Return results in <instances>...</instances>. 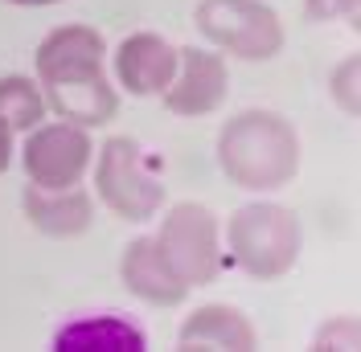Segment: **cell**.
Segmentation results:
<instances>
[{"label": "cell", "mask_w": 361, "mask_h": 352, "mask_svg": "<svg viewBox=\"0 0 361 352\" xmlns=\"http://www.w3.org/2000/svg\"><path fill=\"white\" fill-rule=\"evenodd\" d=\"M37 74L42 82H74V78H99L103 74V37L87 25L54 29L37 45Z\"/></svg>", "instance_id": "ba28073f"}, {"label": "cell", "mask_w": 361, "mask_h": 352, "mask_svg": "<svg viewBox=\"0 0 361 352\" xmlns=\"http://www.w3.org/2000/svg\"><path fill=\"white\" fill-rule=\"evenodd\" d=\"M29 221L45 234H78L90 221V201L78 189H29L25 193Z\"/></svg>", "instance_id": "5bb4252c"}, {"label": "cell", "mask_w": 361, "mask_h": 352, "mask_svg": "<svg viewBox=\"0 0 361 352\" xmlns=\"http://www.w3.org/2000/svg\"><path fill=\"white\" fill-rule=\"evenodd\" d=\"M62 352H140L144 348V332L119 320V315H90V320H78V324H66L54 340Z\"/></svg>", "instance_id": "7c38bea8"}, {"label": "cell", "mask_w": 361, "mask_h": 352, "mask_svg": "<svg viewBox=\"0 0 361 352\" xmlns=\"http://www.w3.org/2000/svg\"><path fill=\"white\" fill-rule=\"evenodd\" d=\"M17 4H54V0H17Z\"/></svg>", "instance_id": "d6986e66"}, {"label": "cell", "mask_w": 361, "mask_h": 352, "mask_svg": "<svg viewBox=\"0 0 361 352\" xmlns=\"http://www.w3.org/2000/svg\"><path fill=\"white\" fill-rule=\"evenodd\" d=\"M353 74H357V62L349 58V62L341 66V74H337V78H333V82H337V94H341V103H345V107H349V111L357 107V94H353Z\"/></svg>", "instance_id": "e0dca14e"}, {"label": "cell", "mask_w": 361, "mask_h": 352, "mask_svg": "<svg viewBox=\"0 0 361 352\" xmlns=\"http://www.w3.org/2000/svg\"><path fill=\"white\" fill-rule=\"evenodd\" d=\"M8 160H13V127L0 119V172L8 168Z\"/></svg>", "instance_id": "ac0fdd59"}, {"label": "cell", "mask_w": 361, "mask_h": 352, "mask_svg": "<svg viewBox=\"0 0 361 352\" xmlns=\"http://www.w3.org/2000/svg\"><path fill=\"white\" fill-rule=\"evenodd\" d=\"M197 29H202V37H209L214 45H222L234 58H247V62L275 58L283 45L279 17L259 0H202Z\"/></svg>", "instance_id": "277c9868"}, {"label": "cell", "mask_w": 361, "mask_h": 352, "mask_svg": "<svg viewBox=\"0 0 361 352\" xmlns=\"http://www.w3.org/2000/svg\"><path fill=\"white\" fill-rule=\"evenodd\" d=\"M115 74L132 94H160L177 74V49L157 33H135L119 45Z\"/></svg>", "instance_id": "9c48e42d"}, {"label": "cell", "mask_w": 361, "mask_h": 352, "mask_svg": "<svg viewBox=\"0 0 361 352\" xmlns=\"http://www.w3.org/2000/svg\"><path fill=\"white\" fill-rule=\"evenodd\" d=\"M226 99V62L202 49H177V74L164 87L173 115H205Z\"/></svg>", "instance_id": "52a82bcc"}, {"label": "cell", "mask_w": 361, "mask_h": 352, "mask_svg": "<svg viewBox=\"0 0 361 352\" xmlns=\"http://www.w3.org/2000/svg\"><path fill=\"white\" fill-rule=\"evenodd\" d=\"M94 184H99V197L111 205L123 221H148L164 201L160 180L140 160V148L132 139H107L103 156H99V168H94Z\"/></svg>", "instance_id": "5b68a950"}, {"label": "cell", "mask_w": 361, "mask_h": 352, "mask_svg": "<svg viewBox=\"0 0 361 352\" xmlns=\"http://www.w3.org/2000/svg\"><path fill=\"white\" fill-rule=\"evenodd\" d=\"M90 152L94 148L78 123H45L25 139V172L37 189H74Z\"/></svg>", "instance_id": "8992f818"}, {"label": "cell", "mask_w": 361, "mask_h": 352, "mask_svg": "<svg viewBox=\"0 0 361 352\" xmlns=\"http://www.w3.org/2000/svg\"><path fill=\"white\" fill-rule=\"evenodd\" d=\"M152 242L160 263L169 266V275L185 291L218 275V225H214V213L202 205H189V201L173 205Z\"/></svg>", "instance_id": "3957f363"}, {"label": "cell", "mask_w": 361, "mask_h": 352, "mask_svg": "<svg viewBox=\"0 0 361 352\" xmlns=\"http://www.w3.org/2000/svg\"><path fill=\"white\" fill-rule=\"evenodd\" d=\"M123 283L132 295L148 299V303H180L185 287L169 275V266L160 263L157 242L152 238H135L123 254Z\"/></svg>", "instance_id": "8fae6325"}, {"label": "cell", "mask_w": 361, "mask_h": 352, "mask_svg": "<svg viewBox=\"0 0 361 352\" xmlns=\"http://www.w3.org/2000/svg\"><path fill=\"white\" fill-rule=\"evenodd\" d=\"M218 160L243 189H279L300 168V139L283 115L247 111L222 127Z\"/></svg>", "instance_id": "6da1fadb"}, {"label": "cell", "mask_w": 361, "mask_h": 352, "mask_svg": "<svg viewBox=\"0 0 361 352\" xmlns=\"http://www.w3.org/2000/svg\"><path fill=\"white\" fill-rule=\"evenodd\" d=\"M357 0H308V17L312 21H337V17H353Z\"/></svg>", "instance_id": "2e32d148"}, {"label": "cell", "mask_w": 361, "mask_h": 352, "mask_svg": "<svg viewBox=\"0 0 361 352\" xmlns=\"http://www.w3.org/2000/svg\"><path fill=\"white\" fill-rule=\"evenodd\" d=\"M230 250L255 279H275L292 270L300 254V225L279 205H247L230 218Z\"/></svg>", "instance_id": "7a4b0ae2"}, {"label": "cell", "mask_w": 361, "mask_h": 352, "mask_svg": "<svg viewBox=\"0 0 361 352\" xmlns=\"http://www.w3.org/2000/svg\"><path fill=\"white\" fill-rule=\"evenodd\" d=\"M42 115H45V99L29 78H21V74L0 78V119L13 132H33Z\"/></svg>", "instance_id": "9a60e30c"}, {"label": "cell", "mask_w": 361, "mask_h": 352, "mask_svg": "<svg viewBox=\"0 0 361 352\" xmlns=\"http://www.w3.org/2000/svg\"><path fill=\"white\" fill-rule=\"evenodd\" d=\"M185 348H255V328L234 308H202L180 328Z\"/></svg>", "instance_id": "4fadbf2b"}, {"label": "cell", "mask_w": 361, "mask_h": 352, "mask_svg": "<svg viewBox=\"0 0 361 352\" xmlns=\"http://www.w3.org/2000/svg\"><path fill=\"white\" fill-rule=\"evenodd\" d=\"M45 90H49L54 111H58L66 123H78V127H99V123H107L115 115V107H119L107 74H99V78H74V82H49Z\"/></svg>", "instance_id": "30bf717a"}]
</instances>
